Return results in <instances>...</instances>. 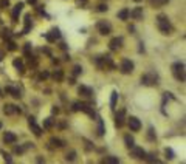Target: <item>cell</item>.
I'll return each instance as SVG.
<instances>
[{"instance_id":"obj_1","label":"cell","mask_w":186,"mask_h":164,"mask_svg":"<svg viewBox=\"0 0 186 164\" xmlns=\"http://www.w3.org/2000/svg\"><path fill=\"white\" fill-rule=\"evenodd\" d=\"M157 27H158V30L163 34H171V31H172V25H171V22H169V19H167L166 14H158V17H157Z\"/></svg>"},{"instance_id":"obj_2","label":"cell","mask_w":186,"mask_h":164,"mask_svg":"<svg viewBox=\"0 0 186 164\" xmlns=\"http://www.w3.org/2000/svg\"><path fill=\"white\" fill-rule=\"evenodd\" d=\"M172 74H174V78L177 81L184 82V79H186V76H184V64L183 62H175L172 65Z\"/></svg>"},{"instance_id":"obj_3","label":"cell","mask_w":186,"mask_h":164,"mask_svg":"<svg viewBox=\"0 0 186 164\" xmlns=\"http://www.w3.org/2000/svg\"><path fill=\"white\" fill-rule=\"evenodd\" d=\"M141 84H143V85H147V87L157 85V84H158V74H157L155 71H149V73L143 74V76H141Z\"/></svg>"},{"instance_id":"obj_4","label":"cell","mask_w":186,"mask_h":164,"mask_svg":"<svg viewBox=\"0 0 186 164\" xmlns=\"http://www.w3.org/2000/svg\"><path fill=\"white\" fill-rule=\"evenodd\" d=\"M96 28H98V31H99L103 36H107V34L112 33V25H110L109 22H106V20H99V22L96 23Z\"/></svg>"},{"instance_id":"obj_5","label":"cell","mask_w":186,"mask_h":164,"mask_svg":"<svg viewBox=\"0 0 186 164\" xmlns=\"http://www.w3.org/2000/svg\"><path fill=\"white\" fill-rule=\"evenodd\" d=\"M133 62L130 61V59H124L123 62H121V65H120V70H121V73L123 74H130L132 71H133Z\"/></svg>"},{"instance_id":"obj_6","label":"cell","mask_w":186,"mask_h":164,"mask_svg":"<svg viewBox=\"0 0 186 164\" xmlns=\"http://www.w3.org/2000/svg\"><path fill=\"white\" fill-rule=\"evenodd\" d=\"M127 124H129L130 130H133V132H138V130L141 128V121H140L138 118H135V116L127 118Z\"/></svg>"},{"instance_id":"obj_7","label":"cell","mask_w":186,"mask_h":164,"mask_svg":"<svg viewBox=\"0 0 186 164\" xmlns=\"http://www.w3.org/2000/svg\"><path fill=\"white\" fill-rule=\"evenodd\" d=\"M130 149H132V150H130V155H132L133 158H137V159H144L146 152H144L143 147H137V145H133V147H130Z\"/></svg>"},{"instance_id":"obj_8","label":"cell","mask_w":186,"mask_h":164,"mask_svg":"<svg viewBox=\"0 0 186 164\" xmlns=\"http://www.w3.org/2000/svg\"><path fill=\"white\" fill-rule=\"evenodd\" d=\"M123 47V37H113L110 42H109V48L112 50V51H116V50H120Z\"/></svg>"},{"instance_id":"obj_9","label":"cell","mask_w":186,"mask_h":164,"mask_svg":"<svg viewBox=\"0 0 186 164\" xmlns=\"http://www.w3.org/2000/svg\"><path fill=\"white\" fill-rule=\"evenodd\" d=\"M28 124H30V127H31V130H33V133H34L36 136H40V135H42V128L36 124V119H34L33 116L28 118Z\"/></svg>"},{"instance_id":"obj_10","label":"cell","mask_w":186,"mask_h":164,"mask_svg":"<svg viewBox=\"0 0 186 164\" xmlns=\"http://www.w3.org/2000/svg\"><path fill=\"white\" fill-rule=\"evenodd\" d=\"M59 37H61V31H59L57 28H53L48 34H45V39H47L48 42H56Z\"/></svg>"},{"instance_id":"obj_11","label":"cell","mask_w":186,"mask_h":164,"mask_svg":"<svg viewBox=\"0 0 186 164\" xmlns=\"http://www.w3.org/2000/svg\"><path fill=\"white\" fill-rule=\"evenodd\" d=\"M129 17H132L133 20H140V19H143V8H140V6L133 8L132 11H129Z\"/></svg>"},{"instance_id":"obj_12","label":"cell","mask_w":186,"mask_h":164,"mask_svg":"<svg viewBox=\"0 0 186 164\" xmlns=\"http://www.w3.org/2000/svg\"><path fill=\"white\" fill-rule=\"evenodd\" d=\"M126 122V110H120V113L115 118V125L116 127H123Z\"/></svg>"},{"instance_id":"obj_13","label":"cell","mask_w":186,"mask_h":164,"mask_svg":"<svg viewBox=\"0 0 186 164\" xmlns=\"http://www.w3.org/2000/svg\"><path fill=\"white\" fill-rule=\"evenodd\" d=\"M22 8H23V2H19L14 8H13V14H11V17H13V22H17V19H19V14L22 13Z\"/></svg>"},{"instance_id":"obj_14","label":"cell","mask_w":186,"mask_h":164,"mask_svg":"<svg viewBox=\"0 0 186 164\" xmlns=\"http://www.w3.org/2000/svg\"><path fill=\"white\" fill-rule=\"evenodd\" d=\"M3 111H5V115H14V113H20V108L13 105V104H5L3 105Z\"/></svg>"},{"instance_id":"obj_15","label":"cell","mask_w":186,"mask_h":164,"mask_svg":"<svg viewBox=\"0 0 186 164\" xmlns=\"http://www.w3.org/2000/svg\"><path fill=\"white\" fill-rule=\"evenodd\" d=\"M3 141H5L6 144H14V142L17 141V136H16V133H13V132H6V133L3 135Z\"/></svg>"},{"instance_id":"obj_16","label":"cell","mask_w":186,"mask_h":164,"mask_svg":"<svg viewBox=\"0 0 186 164\" xmlns=\"http://www.w3.org/2000/svg\"><path fill=\"white\" fill-rule=\"evenodd\" d=\"M78 91H79V95H82V96H91L93 95V90L90 88V87H85V85H81L79 88H78Z\"/></svg>"},{"instance_id":"obj_17","label":"cell","mask_w":186,"mask_h":164,"mask_svg":"<svg viewBox=\"0 0 186 164\" xmlns=\"http://www.w3.org/2000/svg\"><path fill=\"white\" fill-rule=\"evenodd\" d=\"M64 145V141L59 139V138H51L50 139V149H59Z\"/></svg>"},{"instance_id":"obj_18","label":"cell","mask_w":186,"mask_h":164,"mask_svg":"<svg viewBox=\"0 0 186 164\" xmlns=\"http://www.w3.org/2000/svg\"><path fill=\"white\" fill-rule=\"evenodd\" d=\"M30 30H31V16H30V14H27V16H25V28H23L22 34H28V33H30Z\"/></svg>"},{"instance_id":"obj_19","label":"cell","mask_w":186,"mask_h":164,"mask_svg":"<svg viewBox=\"0 0 186 164\" xmlns=\"http://www.w3.org/2000/svg\"><path fill=\"white\" fill-rule=\"evenodd\" d=\"M5 91H6V93H10V95H11L13 98H16V99H19V98H20V91H19L17 88H14V87H6V88H5Z\"/></svg>"},{"instance_id":"obj_20","label":"cell","mask_w":186,"mask_h":164,"mask_svg":"<svg viewBox=\"0 0 186 164\" xmlns=\"http://www.w3.org/2000/svg\"><path fill=\"white\" fill-rule=\"evenodd\" d=\"M13 65H14V67H16V68H17L22 74L25 73V67H23V62H22L20 59H14V61H13Z\"/></svg>"},{"instance_id":"obj_21","label":"cell","mask_w":186,"mask_h":164,"mask_svg":"<svg viewBox=\"0 0 186 164\" xmlns=\"http://www.w3.org/2000/svg\"><path fill=\"white\" fill-rule=\"evenodd\" d=\"M118 19H120V20H127V19H129V10H127V8H123V10L118 13Z\"/></svg>"},{"instance_id":"obj_22","label":"cell","mask_w":186,"mask_h":164,"mask_svg":"<svg viewBox=\"0 0 186 164\" xmlns=\"http://www.w3.org/2000/svg\"><path fill=\"white\" fill-rule=\"evenodd\" d=\"M103 162H106V164H118L120 159L116 156H106V158H103Z\"/></svg>"},{"instance_id":"obj_23","label":"cell","mask_w":186,"mask_h":164,"mask_svg":"<svg viewBox=\"0 0 186 164\" xmlns=\"http://www.w3.org/2000/svg\"><path fill=\"white\" fill-rule=\"evenodd\" d=\"M53 79H54L56 82H61V81L64 79V73H62V70H56V71L53 73Z\"/></svg>"},{"instance_id":"obj_24","label":"cell","mask_w":186,"mask_h":164,"mask_svg":"<svg viewBox=\"0 0 186 164\" xmlns=\"http://www.w3.org/2000/svg\"><path fill=\"white\" fill-rule=\"evenodd\" d=\"M116 101H118V91H112V96H110V107L112 108L116 107Z\"/></svg>"},{"instance_id":"obj_25","label":"cell","mask_w":186,"mask_h":164,"mask_svg":"<svg viewBox=\"0 0 186 164\" xmlns=\"http://www.w3.org/2000/svg\"><path fill=\"white\" fill-rule=\"evenodd\" d=\"M171 0H150V5L152 6H163L166 3H169Z\"/></svg>"},{"instance_id":"obj_26","label":"cell","mask_w":186,"mask_h":164,"mask_svg":"<svg viewBox=\"0 0 186 164\" xmlns=\"http://www.w3.org/2000/svg\"><path fill=\"white\" fill-rule=\"evenodd\" d=\"M124 142H126V145H127L129 149L135 145V141H133V138H132L130 135H126V136H124Z\"/></svg>"},{"instance_id":"obj_27","label":"cell","mask_w":186,"mask_h":164,"mask_svg":"<svg viewBox=\"0 0 186 164\" xmlns=\"http://www.w3.org/2000/svg\"><path fill=\"white\" fill-rule=\"evenodd\" d=\"M104 132H106V128H104V122H103V119H99V122H98V135L103 136Z\"/></svg>"},{"instance_id":"obj_28","label":"cell","mask_w":186,"mask_h":164,"mask_svg":"<svg viewBox=\"0 0 186 164\" xmlns=\"http://www.w3.org/2000/svg\"><path fill=\"white\" fill-rule=\"evenodd\" d=\"M65 159H67V161H74V159H76V152H74V150H70V152L65 155Z\"/></svg>"},{"instance_id":"obj_29","label":"cell","mask_w":186,"mask_h":164,"mask_svg":"<svg viewBox=\"0 0 186 164\" xmlns=\"http://www.w3.org/2000/svg\"><path fill=\"white\" fill-rule=\"evenodd\" d=\"M53 127V118H47L44 121V128H51Z\"/></svg>"},{"instance_id":"obj_30","label":"cell","mask_w":186,"mask_h":164,"mask_svg":"<svg viewBox=\"0 0 186 164\" xmlns=\"http://www.w3.org/2000/svg\"><path fill=\"white\" fill-rule=\"evenodd\" d=\"M164 153H166V158H167V159H172V158H174V150H172L171 147L164 149Z\"/></svg>"},{"instance_id":"obj_31","label":"cell","mask_w":186,"mask_h":164,"mask_svg":"<svg viewBox=\"0 0 186 164\" xmlns=\"http://www.w3.org/2000/svg\"><path fill=\"white\" fill-rule=\"evenodd\" d=\"M23 51H25V56L31 59V56H30V51H31V44H25V47H23Z\"/></svg>"},{"instance_id":"obj_32","label":"cell","mask_w":186,"mask_h":164,"mask_svg":"<svg viewBox=\"0 0 186 164\" xmlns=\"http://www.w3.org/2000/svg\"><path fill=\"white\" fill-rule=\"evenodd\" d=\"M147 138L150 139V141H155V138H157V135H155V132H154V128L150 127L149 128V132H147Z\"/></svg>"},{"instance_id":"obj_33","label":"cell","mask_w":186,"mask_h":164,"mask_svg":"<svg viewBox=\"0 0 186 164\" xmlns=\"http://www.w3.org/2000/svg\"><path fill=\"white\" fill-rule=\"evenodd\" d=\"M82 73V67L81 65H74V68H73V74L74 76H79Z\"/></svg>"},{"instance_id":"obj_34","label":"cell","mask_w":186,"mask_h":164,"mask_svg":"<svg viewBox=\"0 0 186 164\" xmlns=\"http://www.w3.org/2000/svg\"><path fill=\"white\" fill-rule=\"evenodd\" d=\"M2 37H3L5 40H6V39L10 40V39H11V31H10V30H3V33H2Z\"/></svg>"},{"instance_id":"obj_35","label":"cell","mask_w":186,"mask_h":164,"mask_svg":"<svg viewBox=\"0 0 186 164\" xmlns=\"http://www.w3.org/2000/svg\"><path fill=\"white\" fill-rule=\"evenodd\" d=\"M2 155H3V159H5L6 162H13V158H11V155H10V153H6V152H2Z\"/></svg>"},{"instance_id":"obj_36","label":"cell","mask_w":186,"mask_h":164,"mask_svg":"<svg viewBox=\"0 0 186 164\" xmlns=\"http://www.w3.org/2000/svg\"><path fill=\"white\" fill-rule=\"evenodd\" d=\"M8 50H10V51H14V50H17V47H16V44H14L13 40H10V42H8Z\"/></svg>"},{"instance_id":"obj_37","label":"cell","mask_w":186,"mask_h":164,"mask_svg":"<svg viewBox=\"0 0 186 164\" xmlns=\"http://www.w3.org/2000/svg\"><path fill=\"white\" fill-rule=\"evenodd\" d=\"M107 10H109L107 5H99V6H98V11H99V13H104V11H107Z\"/></svg>"},{"instance_id":"obj_38","label":"cell","mask_w":186,"mask_h":164,"mask_svg":"<svg viewBox=\"0 0 186 164\" xmlns=\"http://www.w3.org/2000/svg\"><path fill=\"white\" fill-rule=\"evenodd\" d=\"M48 76H50V74H48V73H47V71H42V73H40V74H39V79H47V78H48Z\"/></svg>"},{"instance_id":"obj_39","label":"cell","mask_w":186,"mask_h":164,"mask_svg":"<svg viewBox=\"0 0 186 164\" xmlns=\"http://www.w3.org/2000/svg\"><path fill=\"white\" fill-rule=\"evenodd\" d=\"M8 5H10L8 0H2V2H0V8H5V6H8Z\"/></svg>"},{"instance_id":"obj_40","label":"cell","mask_w":186,"mask_h":164,"mask_svg":"<svg viewBox=\"0 0 186 164\" xmlns=\"http://www.w3.org/2000/svg\"><path fill=\"white\" fill-rule=\"evenodd\" d=\"M23 150H25L23 147H16V149H14V152H16V153H23Z\"/></svg>"},{"instance_id":"obj_41","label":"cell","mask_w":186,"mask_h":164,"mask_svg":"<svg viewBox=\"0 0 186 164\" xmlns=\"http://www.w3.org/2000/svg\"><path fill=\"white\" fill-rule=\"evenodd\" d=\"M3 57H5V53H3L2 50H0V62H2V61H3Z\"/></svg>"},{"instance_id":"obj_42","label":"cell","mask_w":186,"mask_h":164,"mask_svg":"<svg viewBox=\"0 0 186 164\" xmlns=\"http://www.w3.org/2000/svg\"><path fill=\"white\" fill-rule=\"evenodd\" d=\"M53 113H59V108H57V107H53Z\"/></svg>"},{"instance_id":"obj_43","label":"cell","mask_w":186,"mask_h":164,"mask_svg":"<svg viewBox=\"0 0 186 164\" xmlns=\"http://www.w3.org/2000/svg\"><path fill=\"white\" fill-rule=\"evenodd\" d=\"M36 2H37V0H28V3H31V5H34Z\"/></svg>"},{"instance_id":"obj_44","label":"cell","mask_w":186,"mask_h":164,"mask_svg":"<svg viewBox=\"0 0 186 164\" xmlns=\"http://www.w3.org/2000/svg\"><path fill=\"white\" fill-rule=\"evenodd\" d=\"M2 96H3V95H2V90H0V98H2Z\"/></svg>"},{"instance_id":"obj_45","label":"cell","mask_w":186,"mask_h":164,"mask_svg":"<svg viewBox=\"0 0 186 164\" xmlns=\"http://www.w3.org/2000/svg\"><path fill=\"white\" fill-rule=\"evenodd\" d=\"M133 2H141V0H133Z\"/></svg>"},{"instance_id":"obj_46","label":"cell","mask_w":186,"mask_h":164,"mask_svg":"<svg viewBox=\"0 0 186 164\" xmlns=\"http://www.w3.org/2000/svg\"><path fill=\"white\" fill-rule=\"evenodd\" d=\"M0 128H2V122H0Z\"/></svg>"}]
</instances>
